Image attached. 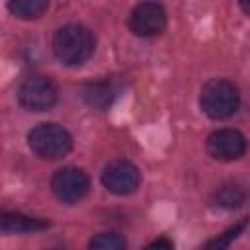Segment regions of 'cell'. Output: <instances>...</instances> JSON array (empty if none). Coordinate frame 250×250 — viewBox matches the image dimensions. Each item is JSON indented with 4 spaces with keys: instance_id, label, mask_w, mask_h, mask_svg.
<instances>
[{
    "instance_id": "1",
    "label": "cell",
    "mask_w": 250,
    "mask_h": 250,
    "mask_svg": "<svg viewBox=\"0 0 250 250\" xmlns=\"http://www.w3.org/2000/svg\"><path fill=\"white\" fill-rule=\"evenodd\" d=\"M94 47H96V39L92 31L78 23H68L59 27L53 37V53L66 66L82 64L86 59H90Z\"/></svg>"
},
{
    "instance_id": "2",
    "label": "cell",
    "mask_w": 250,
    "mask_h": 250,
    "mask_svg": "<svg viewBox=\"0 0 250 250\" xmlns=\"http://www.w3.org/2000/svg\"><path fill=\"white\" fill-rule=\"evenodd\" d=\"M29 148L47 160H59L66 156L72 148L70 133L57 123H39L27 133Z\"/></svg>"
},
{
    "instance_id": "3",
    "label": "cell",
    "mask_w": 250,
    "mask_h": 250,
    "mask_svg": "<svg viewBox=\"0 0 250 250\" xmlns=\"http://www.w3.org/2000/svg\"><path fill=\"white\" fill-rule=\"evenodd\" d=\"M238 90L229 80H209L201 90V107L211 119H227L238 109Z\"/></svg>"
},
{
    "instance_id": "4",
    "label": "cell",
    "mask_w": 250,
    "mask_h": 250,
    "mask_svg": "<svg viewBox=\"0 0 250 250\" xmlns=\"http://www.w3.org/2000/svg\"><path fill=\"white\" fill-rule=\"evenodd\" d=\"M18 100L29 111L51 109L57 102V86L47 76H29L20 86Z\"/></svg>"
},
{
    "instance_id": "5",
    "label": "cell",
    "mask_w": 250,
    "mask_h": 250,
    "mask_svg": "<svg viewBox=\"0 0 250 250\" xmlns=\"http://www.w3.org/2000/svg\"><path fill=\"white\" fill-rule=\"evenodd\" d=\"M51 189L55 193V197L62 203H78L90 189V180L86 176V172H82L80 168H61L55 172L53 180H51Z\"/></svg>"
},
{
    "instance_id": "6",
    "label": "cell",
    "mask_w": 250,
    "mask_h": 250,
    "mask_svg": "<svg viewBox=\"0 0 250 250\" xmlns=\"http://www.w3.org/2000/svg\"><path fill=\"white\" fill-rule=\"evenodd\" d=\"M129 27L139 37H154L166 27V10L152 0L141 2L129 16Z\"/></svg>"
},
{
    "instance_id": "7",
    "label": "cell",
    "mask_w": 250,
    "mask_h": 250,
    "mask_svg": "<svg viewBox=\"0 0 250 250\" xmlns=\"http://www.w3.org/2000/svg\"><path fill=\"white\" fill-rule=\"evenodd\" d=\"M141 172L129 160H113L102 172V184L115 195H129L139 188Z\"/></svg>"
},
{
    "instance_id": "8",
    "label": "cell",
    "mask_w": 250,
    "mask_h": 250,
    "mask_svg": "<svg viewBox=\"0 0 250 250\" xmlns=\"http://www.w3.org/2000/svg\"><path fill=\"white\" fill-rule=\"evenodd\" d=\"M246 150V139L236 129H219L207 139V152L217 160H236Z\"/></svg>"
},
{
    "instance_id": "9",
    "label": "cell",
    "mask_w": 250,
    "mask_h": 250,
    "mask_svg": "<svg viewBox=\"0 0 250 250\" xmlns=\"http://www.w3.org/2000/svg\"><path fill=\"white\" fill-rule=\"evenodd\" d=\"M49 227V221L39 217H29L21 213H2L0 215V229L6 232H35Z\"/></svg>"
},
{
    "instance_id": "10",
    "label": "cell",
    "mask_w": 250,
    "mask_h": 250,
    "mask_svg": "<svg viewBox=\"0 0 250 250\" xmlns=\"http://www.w3.org/2000/svg\"><path fill=\"white\" fill-rule=\"evenodd\" d=\"M117 90L113 88L111 82L104 80V82H92V84H86L84 90H82V98L88 105H92L94 109H105L113 98H115Z\"/></svg>"
},
{
    "instance_id": "11",
    "label": "cell",
    "mask_w": 250,
    "mask_h": 250,
    "mask_svg": "<svg viewBox=\"0 0 250 250\" xmlns=\"http://www.w3.org/2000/svg\"><path fill=\"white\" fill-rule=\"evenodd\" d=\"M244 201H246V191L242 186L234 182H227L219 186L213 193V203L223 209H238L244 205Z\"/></svg>"
},
{
    "instance_id": "12",
    "label": "cell",
    "mask_w": 250,
    "mask_h": 250,
    "mask_svg": "<svg viewBox=\"0 0 250 250\" xmlns=\"http://www.w3.org/2000/svg\"><path fill=\"white\" fill-rule=\"evenodd\" d=\"M49 0H8V10L21 20H35L45 14Z\"/></svg>"
},
{
    "instance_id": "13",
    "label": "cell",
    "mask_w": 250,
    "mask_h": 250,
    "mask_svg": "<svg viewBox=\"0 0 250 250\" xmlns=\"http://www.w3.org/2000/svg\"><path fill=\"white\" fill-rule=\"evenodd\" d=\"M88 246L90 248H98V250H121V248L127 246V242L117 232H102V234L94 236Z\"/></svg>"
},
{
    "instance_id": "14",
    "label": "cell",
    "mask_w": 250,
    "mask_h": 250,
    "mask_svg": "<svg viewBox=\"0 0 250 250\" xmlns=\"http://www.w3.org/2000/svg\"><path fill=\"white\" fill-rule=\"evenodd\" d=\"M244 227H246V219L244 221H240L238 225H234L232 229H229L227 232H223L219 238H215V240H211V242H207V246L209 248H225V246H229L242 230H244Z\"/></svg>"
},
{
    "instance_id": "15",
    "label": "cell",
    "mask_w": 250,
    "mask_h": 250,
    "mask_svg": "<svg viewBox=\"0 0 250 250\" xmlns=\"http://www.w3.org/2000/svg\"><path fill=\"white\" fill-rule=\"evenodd\" d=\"M172 246L174 244L170 240H164V238H158V240H154V242L148 244V248H172Z\"/></svg>"
},
{
    "instance_id": "16",
    "label": "cell",
    "mask_w": 250,
    "mask_h": 250,
    "mask_svg": "<svg viewBox=\"0 0 250 250\" xmlns=\"http://www.w3.org/2000/svg\"><path fill=\"white\" fill-rule=\"evenodd\" d=\"M240 6H242V10L248 14L250 12V8H248V0H240Z\"/></svg>"
}]
</instances>
